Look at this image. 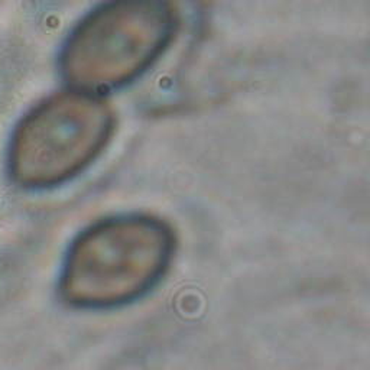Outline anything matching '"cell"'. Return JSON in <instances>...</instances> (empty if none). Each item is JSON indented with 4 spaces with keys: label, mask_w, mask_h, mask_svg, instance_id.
I'll return each mask as SVG.
<instances>
[{
    "label": "cell",
    "mask_w": 370,
    "mask_h": 370,
    "mask_svg": "<svg viewBox=\"0 0 370 370\" xmlns=\"http://www.w3.org/2000/svg\"><path fill=\"white\" fill-rule=\"evenodd\" d=\"M110 106L90 91L48 98L28 115L12 149V172L25 187H51L83 171L109 142Z\"/></svg>",
    "instance_id": "obj_3"
},
{
    "label": "cell",
    "mask_w": 370,
    "mask_h": 370,
    "mask_svg": "<svg viewBox=\"0 0 370 370\" xmlns=\"http://www.w3.org/2000/svg\"><path fill=\"white\" fill-rule=\"evenodd\" d=\"M174 245L171 229L161 220L126 216L101 222L71 248L63 294L68 302L86 308L134 301L164 276Z\"/></svg>",
    "instance_id": "obj_1"
},
{
    "label": "cell",
    "mask_w": 370,
    "mask_h": 370,
    "mask_svg": "<svg viewBox=\"0 0 370 370\" xmlns=\"http://www.w3.org/2000/svg\"><path fill=\"white\" fill-rule=\"evenodd\" d=\"M162 0H117L90 15L68 39L63 71L78 90L120 86L146 70L171 39Z\"/></svg>",
    "instance_id": "obj_2"
}]
</instances>
